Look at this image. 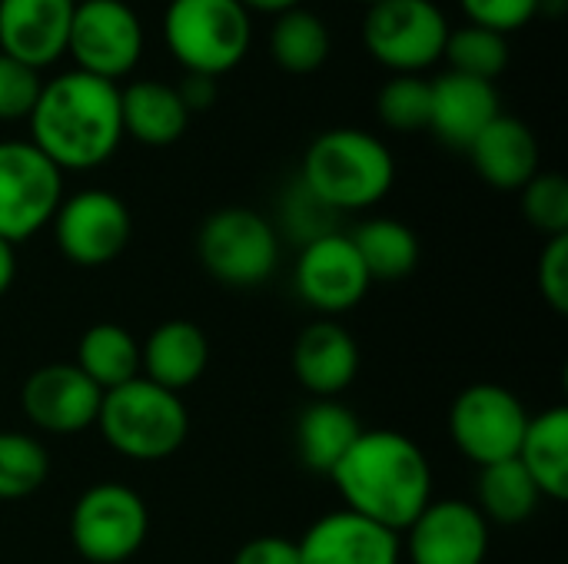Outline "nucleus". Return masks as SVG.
Returning a JSON list of instances; mask_svg holds the SVG:
<instances>
[{
  "label": "nucleus",
  "instance_id": "f257e3e1",
  "mask_svg": "<svg viewBox=\"0 0 568 564\" xmlns=\"http://www.w3.org/2000/svg\"><path fill=\"white\" fill-rule=\"evenodd\" d=\"M329 479L336 482L349 512L396 535L406 532L433 502L429 459L409 435L396 429H363Z\"/></svg>",
  "mask_w": 568,
  "mask_h": 564
},
{
  "label": "nucleus",
  "instance_id": "f03ea898",
  "mask_svg": "<svg viewBox=\"0 0 568 564\" xmlns=\"http://www.w3.org/2000/svg\"><path fill=\"white\" fill-rule=\"evenodd\" d=\"M27 123L30 143L60 173L103 166L123 143L120 90L110 80L67 70L40 86Z\"/></svg>",
  "mask_w": 568,
  "mask_h": 564
},
{
  "label": "nucleus",
  "instance_id": "7ed1b4c3",
  "mask_svg": "<svg viewBox=\"0 0 568 564\" xmlns=\"http://www.w3.org/2000/svg\"><path fill=\"white\" fill-rule=\"evenodd\" d=\"M396 180L389 146L353 126L320 133L303 156V189L329 213L376 206Z\"/></svg>",
  "mask_w": 568,
  "mask_h": 564
},
{
  "label": "nucleus",
  "instance_id": "20e7f679",
  "mask_svg": "<svg viewBox=\"0 0 568 564\" xmlns=\"http://www.w3.org/2000/svg\"><path fill=\"white\" fill-rule=\"evenodd\" d=\"M97 425L113 452L130 462H163L180 452L190 432L186 406L176 392L150 382L133 379L103 392Z\"/></svg>",
  "mask_w": 568,
  "mask_h": 564
},
{
  "label": "nucleus",
  "instance_id": "39448f33",
  "mask_svg": "<svg viewBox=\"0 0 568 564\" xmlns=\"http://www.w3.org/2000/svg\"><path fill=\"white\" fill-rule=\"evenodd\" d=\"M163 40L186 73L220 80L250 53L253 20L240 0H170Z\"/></svg>",
  "mask_w": 568,
  "mask_h": 564
},
{
  "label": "nucleus",
  "instance_id": "423d86ee",
  "mask_svg": "<svg viewBox=\"0 0 568 564\" xmlns=\"http://www.w3.org/2000/svg\"><path fill=\"white\" fill-rule=\"evenodd\" d=\"M150 532L146 502L116 482L90 485L70 515V539L83 562L123 564L130 562Z\"/></svg>",
  "mask_w": 568,
  "mask_h": 564
},
{
  "label": "nucleus",
  "instance_id": "0eeeda50",
  "mask_svg": "<svg viewBox=\"0 0 568 564\" xmlns=\"http://www.w3.org/2000/svg\"><path fill=\"white\" fill-rule=\"evenodd\" d=\"M449 20L433 0H379L366 10L363 43L393 73H419L443 60Z\"/></svg>",
  "mask_w": 568,
  "mask_h": 564
},
{
  "label": "nucleus",
  "instance_id": "6e6552de",
  "mask_svg": "<svg viewBox=\"0 0 568 564\" xmlns=\"http://www.w3.org/2000/svg\"><path fill=\"white\" fill-rule=\"evenodd\" d=\"M60 203L63 173L30 140H0V239H30L50 226Z\"/></svg>",
  "mask_w": 568,
  "mask_h": 564
},
{
  "label": "nucleus",
  "instance_id": "1a4fd4ad",
  "mask_svg": "<svg viewBox=\"0 0 568 564\" xmlns=\"http://www.w3.org/2000/svg\"><path fill=\"white\" fill-rule=\"evenodd\" d=\"M206 273L226 286H260L273 276L280 246L266 216L246 206H226L206 216L196 236Z\"/></svg>",
  "mask_w": 568,
  "mask_h": 564
},
{
  "label": "nucleus",
  "instance_id": "9d476101",
  "mask_svg": "<svg viewBox=\"0 0 568 564\" xmlns=\"http://www.w3.org/2000/svg\"><path fill=\"white\" fill-rule=\"evenodd\" d=\"M529 412L516 392L493 382H476L463 389L449 409V435L456 449L479 469L516 459Z\"/></svg>",
  "mask_w": 568,
  "mask_h": 564
},
{
  "label": "nucleus",
  "instance_id": "9b49d317",
  "mask_svg": "<svg viewBox=\"0 0 568 564\" xmlns=\"http://www.w3.org/2000/svg\"><path fill=\"white\" fill-rule=\"evenodd\" d=\"M67 53L80 73L116 83L143 57V23L123 0H83L73 7Z\"/></svg>",
  "mask_w": 568,
  "mask_h": 564
},
{
  "label": "nucleus",
  "instance_id": "f8f14e48",
  "mask_svg": "<svg viewBox=\"0 0 568 564\" xmlns=\"http://www.w3.org/2000/svg\"><path fill=\"white\" fill-rule=\"evenodd\" d=\"M50 226H53L57 249L70 263L87 269L113 263L126 249L133 233L126 203L106 189H80L67 196L57 206Z\"/></svg>",
  "mask_w": 568,
  "mask_h": 564
},
{
  "label": "nucleus",
  "instance_id": "ddd939ff",
  "mask_svg": "<svg viewBox=\"0 0 568 564\" xmlns=\"http://www.w3.org/2000/svg\"><path fill=\"white\" fill-rule=\"evenodd\" d=\"M369 283L373 279L353 239L343 233H323L310 239L296 259V293L303 296V302L326 316L349 312L353 306H359Z\"/></svg>",
  "mask_w": 568,
  "mask_h": 564
},
{
  "label": "nucleus",
  "instance_id": "4468645a",
  "mask_svg": "<svg viewBox=\"0 0 568 564\" xmlns=\"http://www.w3.org/2000/svg\"><path fill=\"white\" fill-rule=\"evenodd\" d=\"M103 392L73 366L50 362L27 376L20 389V406L30 425L50 435H80L97 425Z\"/></svg>",
  "mask_w": 568,
  "mask_h": 564
},
{
  "label": "nucleus",
  "instance_id": "2eb2a0df",
  "mask_svg": "<svg viewBox=\"0 0 568 564\" xmlns=\"http://www.w3.org/2000/svg\"><path fill=\"white\" fill-rule=\"evenodd\" d=\"M406 532L413 564H483L489 555V522L459 499H433Z\"/></svg>",
  "mask_w": 568,
  "mask_h": 564
},
{
  "label": "nucleus",
  "instance_id": "dca6fc26",
  "mask_svg": "<svg viewBox=\"0 0 568 564\" xmlns=\"http://www.w3.org/2000/svg\"><path fill=\"white\" fill-rule=\"evenodd\" d=\"M73 0H0V53L37 73L67 53Z\"/></svg>",
  "mask_w": 568,
  "mask_h": 564
},
{
  "label": "nucleus",
  "instance_id": "f3484780",
  "mask_svg": "<svg viewBox=\"0 0 568 564\" xmlns=\"http://www.w3.org/2000/svg\"><path fill=\"white\" fill-rule=\"evenodd\" d=\"M300 564H399V535L343 509L306 529Z\"/></svg>",
  "mask_w": 568,
  "mask_h": 564
},
{
  "label": "nucleus",
  "instance_id": "a211bd4d",
  "mask_svg": "<svg viewBox=\"0 0 568 564\" xmlns=\"http://www.w3.org/2000/svg\"><path fill=\"white\" fill-rule=\"evenodd\" d=\"M429 130L453 150H469L473 140L503 113L496 83L466 73H439L429 80Z\"/></svg>",
  "mask_w": 568,
  "mask_h": 564
},
{
  "label": "nucleus",
  "instance_id": "6ab92c4d",
  "mask_svg": "<svg viewBox=\"0 0 568 564\" xmlns=\"http://www.w3.org/2000/svg\"><path fill=\"white\" fill-rule=\"evenodd\" d=\"M359 372V346L339 322H313L293 342V376L320 399H333L353 386Z\"/></svg>",
  "mask_w": 568,
  "mask_h": 564
},
{
  "label": "nucleus",
  "instance_id": "aec40b11",
  "mask_svg": "<svg viewBox=\"0 0 568 564\" xmlns=\"http://www.w3.org/2000/svg\"><path fill=\"white\" fill-rule=\"evenodd\" d=\"M473 156L476 173L496 189H523L539 173V140L536 133L516 120L499 113L466 150Z\"/></svg>",
  "mask_w": 568,
  "mask_h": 564
},
{
  "label": "nucleus",
  "instance_id": "412c9836",
  "mask_svg": "<svg viewBox=\"0 0 568 564\" xmlns=\"http://www.w3.org/2000/svg\"><path fill=\"white\" fill-rule=\"evenodd\" d=\"M206 362H210V342L203 329L186 319L160 322L150 332L146 346L140 349V369L146 372L143 379L176 396L190 389L193 382H200V376L206 372Z\"/></svg>",
  "mask_w": 568,
  "mask_h": 564
},
{
  "label": "nucleus",
  "instance_id": "4be33fe9",
  "mask_svg": "<svg viewBox=\"0 0 568 564\" xmlns=\"http://www.w3.org/2000/svg\"><path fill=\"white\" fill-rule=\"evenodd\" d=\"M120 120L123 136H133L146 146H170L183 136L190 110L183 106L176 86L160 80H136L120 90Z\"/></svg>",
  "mask_w": 568,
  "mask_h": 564
},
{
  "label": "nucleus",
  "instance_id": "5701e85b",
  "mask_svg": "<svg viewBox=\"0 0 568 564\" xmlns=\"http://www.w3.org/2000/svg\"><path fill=\"white\" fill-rule=\"evenodd\" d=\"M539 495L552 502L568 499V412L562 406L529 419L519 455Z\"/></svg>",
  "mask_w": 568,
  "mask_h": 564
},
{
  "label": "nucleus",
  "instance_id": "b1692460",
  "mask_svg": "<svg viewBox=\"0 0 568 564\" xmlns=\"http://www.w3.org/2000/svg\"><path fill=\"white\" fill-rule=\"evenodd\" d=\"M359 432H363V425L346 406H339L333 399L313 402L296 422V449H300L303 465L310 472L333 475V469L349 452V445L359 439Z\"/></svg>",
  "mask_w": 568,
  "mask_h": 564
},
{
  "label": "nucleus",
  "instance_id": "393cba45",
  "mask_svg": "<svg viewBox=\"0 0 568 564\" xmlns=\"http://www.w3.org/2000/svg\"><path fill=\"white\" fill-rule=\"evenodd\" d=\"M100 392L140 379V346L116 322H97L80 336L73 362Z\"/></svg>",
  "mask_w": 568,
  "mask_h": 564
},
{
  "label": "nucleus",
  "instance_id": "a878e982",
  "mask_svg": "<svg viewBox=\"0 0 568 564\" xmlns=\"http://www.w3.org/2000/svg\"><path fill=\"white\" fill-rule=\"evenodd\" d=\"M349 239H353V246H356L373 283L376 279L379 283L406 279L419 263V239L399 219H389V216L366 219Z\"/></svg>",
  "mask_w": 568,
  "mask_h": 564
},
{
  "label": "nucleus",
  "instance_id": "bb28decb",
  "mask_svg": "<svg viewBox=\"0 0 568 564\" xmlns=\"http://www.w3.org/2000/svg\"><path fill=\"white\" fill-rule=\"evenodd\" d=\"M333 50L329 27L306 7H293L276 17L270 30V57L296 76L316 73Z\"/></svg>",
  "mask_w": 568,
  "mask_h": 564
},
{
  "label": "nucleus",
  "instance_id": "cd10ccee",
  "mask_svg": "<svg viewBox=\"0 0 568 564\" xmlns=\"http://www.w3.org/2000/svg\"><path fill=\"white\" fill-rule=\"evenodd\" d=\"M539 499L542 495L519 459H506V462L486 465L479 472V505L476 509L483 512L486 522L493 519L499 525H519L536 512Z\"/></svg>",
  "mask_w": 568,
  "mask_h": 564
},
{
  "label": "nucleus",
  "instance_id": "c85d7f7f",
  "mask_svg": "<svg viewBox=\"0 0 568 564\" xmlns=\"http://www.w3.org/2000/svg\"><path fill=\"white\" fill-rule=\"evenodd\" d=\"M443 57L449 60L453 73L496 83V76L509 66V40L496 30L466 23L459 30H449Z\"/></svg>",
  "mask_w": 568,
  "mask_h": 564
},
{
  "label": "nucleus",
  "instance_id": "c756f323",
  "mask_svg": "<svg viewBox=\"0 0 568 564\" xmlns=\"http://www.w3.org/2000/svg\"><path fill=\"white\" fill-rule=\"evenodd\" d=\"M50 475L47 449L23 432H0V502H17L43 489Z\"/></svg>",
  "mask_w": 568,
  "mask_h": 564
},
{
  "label": "nucleus",
  "instance_id": "7c9ffc66",
  "mask_svg": "<svg viewBox=\"0 0 568 564\" xmlns=\"http://www.w3.org/2000/svg\"><path fill=\"white\" fill-rule=\"evenodd\" d=\"M429 80L419 73H393L376 93L379 120L396 133H419L429 130Z\"/></svg>",
  "mask_w": 568,
  "mask_h": 564
},
{
  "label": "nucleus",
  "instance_id": "2f4dec72",
  "mask_svg": "<svg viewBox=\"0 0 568 564\" xmlns=\"http://www.w3.org/2000/svg\"><path fill=\"white\" fill-rule=\"evenodd\" d=\"M523 213L542 236L568 233V180L562 173H536L523 186Z\"/></svg>",
  "mask_w": 568,
  "mask_h": 564
},
{
  "label": "nucleus",
  "instance_id": "473e14b6",
  "mask_svg": "<svg viewBox=\"0 0 568 564\" xmlns=\"http://www.w3.org/2000/svg\"><path fill=\"white\" fill-rule=\"evenodd\" d=\"M40 73L7 53H0V120H27L40 96Z\"/></svg>",
  "mask_w": 568,
  "mask_h": 564
},
{
  "label": "nucleus",
  "instance_id": "72a5a7b5",
  "mask_svg": "<svg viewBox=\"0 0 568 564\" xmlns=\"http://www.w3.org/2000/svg\"><path fill=\"white\" fill-rule=\"evenodd\" d=\"M463 13L469 23L496 30V33H513L523 30L539 17V0H459Z\"/></svg>",
  "mask_w": 568,
  "mask_h": 564
},
{
  "label": "nucleus",
  "instance_id": "f704fd0d",
  "mask_svg": "<svg viewBox=\"0 0 568 564\" xmlns=\"http://www.w3.org/2000/svg\"><path fill=\"white\" fill-rule=\"evenodd\" d=\"M539 289L542 299L559 312H568V233L552 236L539 256Z\"/></svg>",
  "mask_w": 568,
  "mask_h": 564
},
{
  "label": "nucleus",
  "instance_id": "c9c22d12",
  "mask_svg": "<svg viewBox=\"0 0 568 564\" xmlns=\"http://www.w3.org/2000/svg\"><path fill=\"white\" fill-rule=\"evenodd\" d=\"M233 564H300V548L290 539L260 535L236 552Z\"/></svg>",
  "mask_w": 568,
  "mask_h": 564
},
{
  "label": "nucleus",
  "instance_id": "e433bc0d",
  "mask_svg": "<svg viewBox=\"0 0 568 564\" xmlns=\"http://www.w3.org/2000/svg\"><path fill=\"white\" fill-rule=\"evenodd\" d=\"M176 93H180V100H183V106L190 113L193 110H206L216 100V80L213 76H200V73H186L183 83L176 86Z\"/></svg>",
  "mask_w": 568,
  "mask_h": 564
},
{
  "label": "nucleus",
  "instance_id": "4c0bfd02",
  "mask_svg": "<svg viewBox=\"0 0 568 564\" xmlns=\"http://www.w3.org/2000/svg\"><path fill=\"white\" fill-rule=\"evenodd\" d=\"M13 276H17V253L10 243L0 239V296L13 286Z\"/></svg>",
  "mask_w": 568,
  "mask_h": 564
},
{
  "label": "nucleus",
  "instance_id": "58836bf2",
  "mask_svg": "<svg viewBox=\"0 0 568 564\" xmlns=\"http://www.w3.org/2000/svg\"><path fill=\"white\" fill-rule=\"evenodd\" d=\"M246 10H260V13H273V17H280V13H286V10H293V7H300L303 0H240Z\"/></svg>",
  "mask_w": 568,
  "mask_h": 564
},
{
  "label": "nucleus",
  "instance_id": "ea45409f",
  "mask_svg": "<svg viewBox=\"0 0 568 564\" xmlns=\"http://www.w3.org/2000/svg\"><path fill=\"white\" fill-rule=\"evenodd\" d=\"M566 7L568 0H539V13H542V17H562Z\"/></svg>",
  "mask_w": 568,
  "mask_h": 564
},
{
  "label": "nucleus",
  "instance_id": "a19ab883",
  "mask_svg": "<svg viewBox=\"0 0 568 564\" xmlns=\"http://www.w3.org/2000/svg\"><path fill=\"white\" fill-rule=\"evenodd\" d=\"M359 3H366V7H373V3H379V0H359Z\"/></svg>",
  "mask_w": 568,
  "mask_h": 564
},
{
  "label": "nucleus",
  "instance_id": "79ce46f5",
  "mask_svg": "<svg viewBox=\"0 0 568 564\" xmlns=\"http://www.w3.org/2000/svg\"><path fill=\"white\" fill-rule=\"evenodd\" d=\"M73 3H83V0H73Z\"/></svg>",
  "mask_w": 568,
  "mask_h": 564
}]
</instances>
